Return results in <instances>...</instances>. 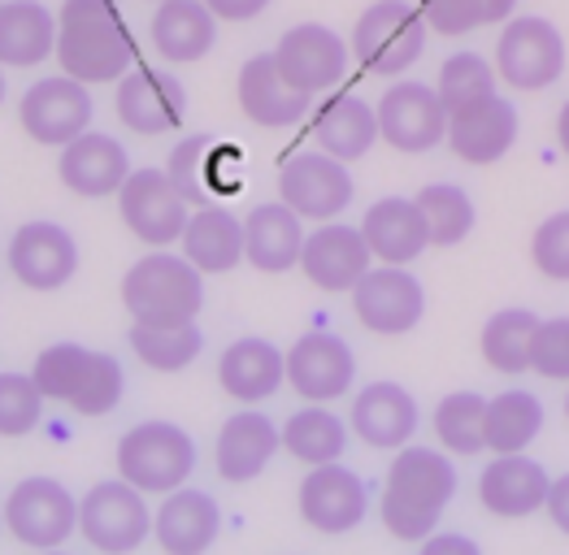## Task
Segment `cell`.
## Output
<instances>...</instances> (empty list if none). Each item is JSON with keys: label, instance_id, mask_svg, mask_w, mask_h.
Instances as JSON below:
<instances>
[{"label": "cell", "instance_id": "6da1fadb", "mask_svg": "<svg viewBox=\"0 0 569 555\" xmlns=\"http://www.w3.org/2000/svg\"><path fill=\"white\" fill-rule=\"evenodd\" d=\"M457 495V468L439 447H400L387 464L379 516L391 538L427 543Z\"/></svg>", "mask_w": 569, "mask_h": 555}, {"label": "cell", "instance_id": "7a4b0ae2", "mask_svg": "<svg viewBox=\"0 0 569 555\" xmlns=\"http://www.w3.org/2000/svg\"><path fill=\"white\" fill-rule=\"evenodd\" d=\"M61 74L100 88L118 83L136 65V40L113 0H66L57 9V52Z\"/></svg>", "mask_w": 569, "mask_h": 555}, {"label": "cell", "instance_id": "3957f363", "mask_svg": "<svg viewBox=\"0 0 569 555\" xmlns=\"http://www.w3.org/2000/svg\"><path fill=\"white\" fill-rule=\"evenodd\" d=\"M31 382L40 386L44 404L57 400L79 416H109L127 395V373L118 365V356L83 347V343L44 347L31 365Z\"/></svg>", "mask_w": 569, "mask_h": 555}, {"label": "cell", "instance_id": "277c9868", "mask_svg": "<svg viewBox=\"0 0 569 555\" xmlns=\"http://www.w3.org/2000/svg\"><path fill=\"white\" fill-rule=\"evenodd\" d=\"M118 477L140 495H174L196 473V438L174 421H140L118 438Z\"/></svg>", "mask_w": 569, "mask_h": 555}, {"label": "cell", "instance_id": "5b68a950", "mask_svg": "<svg viewBox=\"0 0 569 555\" xmlns=\"http://www.w3.org/2000/svg\"><path fill=\"white\" fill-rule=\"evenodd\" d=\"M122 304L131 322H196L204 278L174 252H148L122 278Z\"/></svg>", "mask_w": 569, "mask_h": 555}, {"label": "cell", "instance_id": "8992f818", "mask_svg": "<svg viewBox=\"0 0 569 555\" xmlns=\"http://www.w3.org/2000/svg\"><path fill=\"white\" fill-rule=\"evenodd\" d=\"M427 22L418 13V4L409 0H375L357 27H352V57L361 61L366 74H379V79H396L405 74L413 61H422L427 52Z\"/></svg>", "mask_w": 569, "mask_h": 555}, {"label": "cell", "instance_id": "52a82bcc", "mask_svg": "<svg viewBox=\"0 0 569 555\" xmlns=\"http://www.w3.org/2000/svg\"><path fill=\"white\" fill-rule=\"evenodd\" d=\"M491 70L513 92H543L566 74V36L539 13L509 18L500 27Z\"/></svg>", "mask_w": 569, "mask_h": 555}, {"label": "cell", "instance_id": "ba28073f", "mask_svg": "<svg viewBox=\"0 0 569 555\" xmlns=\"http://www.w3.org/2000/svg\"><path fill=\"white\" fill-rule=\"evenodd\" d=\"M0 521L22 547L61 552V543L79 534V500L57 477H22L0 504Z\"/></svg>", "mask_w": 569, "mask_h": 555}, {"label": "cell", "instance_id": "9c48e42d", "mask_svg": "<svg viewBox=\"0 0 569 555\" xmlns=\"http://www.w3.org/2000/svg\"><path fill=\"white\" fill-rule=\"evenodd\" d=\"M79 534L100 555H131L152 538V508L148 495L127 486L122 477L96 482L79 500Z\"/></svg>", "mask_w": 569, "mask_h": 555}, {"label": "cell", "instance_id": "30bf717a", "mask_svg": "<svg viewBox=\"0 0 569 555\" xmlns=\"http://www.w3.org/2000/svg\"><path fill=\"white\" fill-rule=\"evenodd\" d=\"M96 104L92 88L66 79V74H48L40 83H31L18 100V122L22 131L44 143V148H66L79 135L92 131Z\"/></svg>", "mask_w": 569, "mask_h": 555}, {"label": "cell", "instance_id": "8fae6325", "mask_svg": "<svg viewBox=\"0 0 569 555\" xmlns=\"http://www.w3.org/2000/svg\"><path fill=\"white\" fill-rule=\"evenodd\" d=\"M270 57H274L287 88L313 100V95L331 92L343 79L352 48L339 31L322 27V22H296L291 31H283V40L274 44Z\"/></svg>", "mask_w": 569, "mask_h": 555}, {"label": "cell", "instance_id": "7c38bea8", "mask_svg": "<svg viewBox=\"0 0 569 555\" xmlns=\"http://www.w3.org/2000/svg\"><path fill=\"white\" fill-rule=\"evenodd\" d=\"M283 377L300 400L331 404V400H343L352 391L357 356L331 330H305L283 352Z\"/></svg>", "mask_w": 569, "mask_h": 555}, {"label": "cell", "instance_id": "4fadbf2b", "mask_svg": "<svg viewBox=\"0 0 569 555\" xmlns=\"http://www.w3.org/2000/svg\"><path fill=\"white\" fill-rule=\"evenodd\" d=\"M357 186L348 165L327 152H296L279 170V204H287L300 222H335L352 204Z\"/></svg>", "mask_w": 569, "mask_h": 555}, {"label": "cell", "instance_id": "5bb4252c", "mask_svg": "<svg viewBox=\"0 0 569 555\" xmlns=\"http://www.w3.org/2000/svg\"><path fill=\"white\" fill-rule=\"evenodd\" d=\"M118 213H122L127 231L136 234L140 243H148L152 252H166L170 243H179L191 218L183 195L174 191L166 170H157V165L131 170V179L118 191Z\"/></svg>", "mask_w": 569, "mask_h": 555}, {"label": "cell", "instance_id": "9a60e30c", "mask_svg": "<svg viewBox=\"0 0 569 555\" xmlns=\"http://www.w3.org/2000/svg\"><path fill=\"white\" fill-rule=\"evenodd\" d=\"M379 113V139L405 157L435 152L448 139V109L430 83H396L375 104Z\"/></svg>", "mask_w": 569, "mask_h": 555}, {"label": "cell", "instance_id": "2e32d148", "mask_svg": "<svg viewBox=\"0 0 569 555\" xmlns=\"http://www.w3.org/2000/svg\"><path fill=\"white\" fill-rule=\"evenodd\" d=\"M348 295H352L357 322L366 325L370 334H382V339H396V334L418 330L422 313H427L422 282L409 274V270H396V265H375Z\"/></svg>", "mask_w": 569, "mask_h": 555}, {"label": "cell", "instance_id": "e0dca14e", "mask_svg": "<svg viewBox=\"0 0 569 555\" xmlns=\"http://www.w3.org/2000/svg\"><path fill=\"white\" fill-rule=\"evenodd\" d=\"M300 521L313 529V534H352L366 512H370V486L361 482V473L343 468V464H322V468H309L305 482H300Z\"/></svg>", "mask_w": 569, "mask_h": 555}, {"label": "cell", "instance_id": "ac0fdd59", "mask_svg": "<svg viewBox=\"0 0 569 555\" xmlns=\"http://www.w3.org/2000/svg\"><path fill=\"white\" fill-rule=\"evenodd\" d=\"M113 109L118 122L136 135H161L183 127L188 118V88L152 65H131L118 83H113Z\"/></svg>", "mask_w": 569, "mask_h": 555}, {"label": "cell", "instance_id": "d6986e66", "mask_svg": "<svg viewBox=\"0 0 569 555\" xmlns=\"http://www.w3.org/2000/svg\"><path fill=\"white\" fill-rule=\"evenodd\" d=\"M4 261L27 291H61L79 270V243L57 222H27L13 231Z\"/></svg>", "mask_w": 569, "mask_h": 555}, {"label": "cell", "instance_id": "ffe728a7", "mask_svg": "<svg viewBox=\"0 0 569 555\" xmlns=\"http://www.w3.org/2000/svg\"><path fill=\"white\" fill-rule=\"evenodd\" d=\"M518 109L509 104V95H487L475 100L457 113H448V148L452 157H461L466 165H496L500 157H509V148L518 143Z\"/></svg>", "mask_w": 569, "mask_h": 555}, {"label": "cell", "instance_id": "44dd1931", "mask_svg": "<svg viewBox=\"0 0 569 555\" xmlns=\"http://www.w3.org/2000/svg\"><path fill=\"white\" fill-rule=\"evenodd\" d=\"M375 270V256L366 248V239L357 226H318V231L305 234V248H300V274L309 278L318 291L327 295H348L361 278Z\"/></svg>", "mask_w": 569, "mask_h": 555}, {"label": "cell", "instance_id": "7402d4cb", "mask_svg": "<svg viewBox=\"0 0 569 555\" xmlns=\"http://www.w3.org/2000/svg\"><path fill=\"white\" fill-rule=\"evenodd\" d=\"M348 430L375 452H400L418 434V400L400 382H370L352 400Z\"/></svg>", "mask_w": 569, "mask_h": 555}, {"label": "cell", "instance_id": "603a6c76", "mask_svg": "<svg viewBox=\"0 0 569 555\" xmlns=\"http://www.w3.org/2000/svg\"><path fill=\"white\" fill-rule=\"evenodd\" d=\"M57 179L66 191H74L83 200H104V195H118L122 183L131 179V157L113 135L88 131V135H79L74 143L61 148Z\"/></svg>", "mask_w": 569, "mask_h": 555}, {"label": "cell", "instance_id": "cb8c5ba5", "mask_svg": "<svg viewBox=\"0 0 569 555\" xmlns=\"http://www.w3.org/2000/svg\"><path fill=\"white\" fill-rule=\"evenodd\" d=\"M222 534V508L213 495L183 486L152 512V543L166 555H204Z\"/></svg>", "mask_w": 569, "mask_h": 555}, {"label": "cell", "instance_id": "d4e9b609", "mask_svg": "<svg viewBox=\"0 0 569 555\" xmlns=\"http://www.w3.org/2000/svg\"><path fill=\"white\" fill-rule=\"evenodd\" d=\"M361 239L370 248V256L379 265H396V270H409V261H418L430 248V231L418 213L413 200L405 195H382L366 209L361 218Z\"/></svg>", "mask_w": 569, "mask_h": 555}, {"label": "cell", "instance_id": "484cf974", "mask_svg": "<svg viewBox=\"0 0 569 555\" xmlns=\"http://www.w3.org/2000/svg\"><path fill=\"white\" fill-rule=\"evenodd\" d=\"M274 452H279V425L257 408H243V413L222 421L218 443H213V468L222 482L243 486V482H257L266 473Z\"/></svg>", "mask_w": 569, "mask_h": 555}, {"label": "cell", "instance_id": "4316f807", "mask_svg": "<svg viewBox=\"0 0 569 555\" xmlns=\"http://www.w3.org/2000/svg\"><path fill=\"white\" fill-rule=\"evenodd\" d=\"M548 468L530 456H491V464L478 477V504L500 521H522L543 512L548 500Z\"/></svg>", "mask_w": 569, "mask_h": 555}, {"label": "cell", "instance_id": "83f0119b", "mask_svg": "<svg viewBox=\"0 0 569 555\" xmlns=\"http://www.w3.org/2000/svg\"><path fill=\"white\" fill-rule=\"evenodd\" d=\"M236 95H239L243 118L257 122V127H270V131L296 127V122L309 113V95L287 88L270 52H257V57H248V61L239 65Z\"/></svg>", "mask_w": 569, "mask_h": 555}, {"label": "cell", "instance_id": "f1b7e54d", "mask_svg": "<svg viewBox=\"0 0 569 555\" xmlns=\"http://www.w3.org/2000/svg\"><path fill=\"white\" fill-rule=\"evenodd\" d=\"M283 352L270 339L243 334L236 339L222 356H218V386L227 391V400H236L243 408H257L261 400H270L283 386Z\"/></svg>", "mask_w": 569, "mask_h": 555}, {"label": "cell", "instance_id": "f546056e", "mask_svg": "<svg viewBox=\"0 0 569 555\" xmlns=\"http://www.w3.org/2000/svg\"><path fill=\"white\" fill-rule=\"evenodd\" d=\"M148 40H152V52H161V61L188 65L213 52L218 18L204 9V0H166L148 22Z\"/></svg>", "mask_w": 569, "mask_h": 555}, {"label": "cell", "instance_id": "4dcf8cb0", "mask_svg": "<svg viewBox=\"0 0 569 555\" xmlns=\"http://www.w3.org/2000/svg\"><path fill=\"white\" fill-rule=\"evenodd\" d=\"M305 226L287 204H257L243 218V261L257 265L261 274H287L300 265V248H305Z\"/></svg>", "mask_w": 569, "mask_h": 555}, {"label": "cell", "instance_id": "1f68e13d", "mask_svg": "<svg viewBox=\"0 0 569 555\" xmlns=\"http://www.w3.org/2000/svg\"><path fill=\"white\" fill-rule=\"evenodd\" d=\"M179 243H183V261L200 278L231 274L243 261V222L222 204H204V209H191Z\"/></svg>", "mask_w": 569, "mask_h": 555}, {"label": "cell", "instance_id": "d6a6232c", "mask_svg": "<svg viewBox=\"0 0 569 555\" xmlns=\"http://www.w3.org/2000/svg\"><path fill=\"white\" fill-rule=\"evenodd\" d=\"M57 52V13L40 0H4L0 4V65L31 70Z\"/></svg>", "mask_w": 569, "mask_h": 555}, {"label": "cell", "instance_id": "836d02e7", "mask_svg": "<svg viewBox=\"0 0 569 555\" xmlns=\"http://www.w3.org/2000/svg\"><path fill=\"white\" fill-rule=\"evenodd\" d=\"M313 135H318V148L327 157H335L339 165L361 161L379 143V113H375L370 100H361L357 92H343L322 104V113L313 122Z\"/></svg>", "mask_w": 569, "mask_h": 555}, {"label": "cell", "instance_id": "e575fe53", "mask_svg": "<svg viewBox=\"0 0 569 555\" xmlns=\"http://www.w3.org/2000/svg\"><path fill=\"white\" fill-rule=\"evenodd\" d=\"M279 447L291 461L322 468V464H339L343 447H348V421L331 413L327 404H305L283 421L279 430Z\"/></svg>", "mask_w": 569, "mask_h": 555}, {"label": "cell", "instance_id": "d590c367", "mask_svg": "<svg viewBox=\"0 0 569 555\" xmlns=\"http://www.w3.org/2000/svg\"><path fill=\"white\" fill-rule=\"evenodd\" d=\"M543 404L530 391H500L487 400L482 443L491 456H526V447L543 434Z\"/></svg>", "mask_w": 569, "mask_h": 555}, {"label": "cell", "instance_id": "8d00e7d4", "mask_svg": "<svg viewBox=\"0 0 569 555\" xmlns=\"http://www.w3.org/2000/svg\"><path fill=\"white\" fill-rule=\"evenodd\" d=\"M127 339H131V352L157 373L188 370L204 347V334L196 322H131Z\"/></svg>", "mask_w": 569, "mask_h": 555}, {"label": "cell", "instance_id": "74e56055", "mask_svg": "<svg viewBox=\"0 0 569 555\" xmlns=\"http://www.w3.org/2000/svg\"><path fill=\"white\" fill-rule=\"evenodd\" d=\"M413 204H418V213H422V222H427L430 248H457V243H466V239L475 234L478 209L466 186L430 183L413 195Z\"/></svg>", "mask_w": 569, "mask_h": 555}, {"label": "cell", "instance_id": "f35d334b", "mask_svg": "<svg viewBox=\"0 0 569 555\" xmlns=\"http://www.w3.org/2000/svg\"><path fill=\"white\" fill-rule=\"evenodd\" d=\"M539 330V317L530 309H500L487 317L478 352L496 373H526L530 370V339Z\"/></svg>", "mask_w": 569, "mask_h": 555}, {"label": "cell", "instance_id": "ab89813d", "mask_svg": "<svg viewBox=\"0 0 569 555\" xmlns=\"http://www.w3.org/2000/svg\"><path fill=\"white\" fill-rule=\"evenodd\" d=\"M482 416H487V400L478 391H452V395H443L435 404V416H430L439 447L448 456H478V452H487V443H482Z\"/></svg>", "mask_w": 569, "mask_h": 555}, {"label": "cell", "instance_id": "60d3db41", "mask_svg": "<svg viewBox=\"0 0 569 555\" xmlns=\"http://www.w3.org/2000/svg\"><path fill=\"white\" fill-rule=\"evenodd\" d=\"M218 157L213 152V139L209 135H188L166 161V179L174 183V191L183 195L188 209H204L213 195H218Z\"/></svg>", "mask_w": 569, "mask_h": 555}, {"label": "cell", "instance_id": "b9f144b4", "mask_svg": "<svg viewBox=\"0 0 569 555\" xmlns=\"http://www.w3.org/2000/svg\"><path fill=\"white\" fill-rule=\"evenodd\" d=\"M435 92H439L448 113H457V109H466L475 100H487V95L500 92V79H496V70H491L487 57H478V52H452L439 65V88Z\"/></svg>", "mask_w": 569, "mask_h": 555}, {"label": "cell", "instance_id": "7bdbcfd3", "mask_svg": "<svg viewBox=\"0 0 569 555\" xmlns=\"http://www.w3.org/2000/svg\"><path fill=\"white\" fill-rule=\"evenodd\" d=\"M44 416V395L31 373H0V438H27Z\"/></svg>", "mask_w": 569, "mask_h": 555}, {"label": "cell", "instance_id": "ee69618b", "mask_svg": "<svg viewBox=\"0 0 569 555\" xmlns=\"http://www.w3.org/2000/svg\"><path fill=\"white\" fill-rule=\"evenodd\" d=\"M530 261L552 282H569V209L543 218L530 234Z\"/></svg>", "mask_w": 569, "mask_h": 555}, {"label": "cell", "instance_id": "f6af8a7d", "mask_svg": "<svg viewBox=\"0 0 569 555\" xmlns=\"http://www.w3.org/2000/svg\"><path fill=\"white\" fill-rule=\"evenodd\" d=\"M530 370L548 382H569V317H539L530 339Z\"/></svg>", "mask_w": 569, "mask_h": 555}, {"label": "cell", "instance_id": "bcb514c9", "mask_svg": "<svg viewBox=\"0 0 569 555\" xmlns=\"http://www.w3.org/2000/svg\"><path fill=\"white\" fill-rule=\"evenodd\" d=\"M204 9L218 18V22H252L270 9V0H204Z\"/></svg>", "mask_w": 569, "mask_h": 555}, {"label": "cell", "instance_id": "7dc6e473", "mask_svg": "<svg viewBox=\"0 0 569 555\" xmlns=\"http://www.w3.org/2000/svg\"><path fill=\"white\" fill-rule=\"evenodd\" d=\"M543 512H548V521H552L561 534H569V473L552 477L548 500H543Z\"/></svg>", "mask_w": 569, "mask_h": 555}, {"label": "cell", "instance_id": "c3c4849f", "mask_svg": "<svg viewBox=\"0 0 569 555\" xmlns=\"http://www.w3.org/2000/svg\"><path fill=\"white\" fill-rule=\"evenodd\" d=\"M418 555H482V547H478L475 538H466V534H439L435 529Z\"/></svg>", "mask_w": 569, "mask_h": 555}, {"label": "cell", "instance_id": "681fc988", "mask_svg": "<svg viewBox=\"0 0 569 555\" xmlns=\"http://www.w3.org/2000/svg\"><path fill=\"white\" fill-rule=\"evenodd\" d=\"M518 9V0H478V13H482V27H500L509 22Z\"/></svg>", "mask_w": 569, "mask_h": 555}, {"label": "cell", "instance_id": "f907efd6", "mask_svg": "<svg viewBox=\"0 0 569 555\" xmlns=\"http://www.w3.org/2000/svg\"><path fill=\"white\" fill-rule=\"evenodd\" d=\"M557 143H561V152L569 157V100L561 104V113H557Z\"/></svg>", "mask_w": 569, "mask_h": 555}, {"label": "cell", "instance_id": "816d5d0a", "mask_svg": "<svg viewBox=\"0 0 569 555\" xmlns=\"http://www.w3.org/2000/svg\"><path fill=\"white\" fill-rule=\"evenodd\" d=\"M0 104H4V65H0Z\"/></svg>", "mask_w": 569, "mask_h": 555}, {"label": "cell", "instance_id": "f5cc1de1", "mask_svg": "<svg viewBox=\"0 0 569 555\" xmlns=\"http://www.w3.org/2000/svg\"><path fill=\"white\" fill-rule=\"evenodd\" d=\"M566 421H569V391H566Z\"/></svg>", "mask_w": 569, "mask_h": 555}, {"label": "cell", "instance_id": "db71d44e", "mask_svg": "<svg viewBox=\"0 0 569 555\" xmlns=\"http://www.w3.org/2000/svg\"><path fill=\"white\" fill-rule=\"evenodd\" d=\"M44 555H66V552H44Z\"/></svg>", "mask_w": 569, "mask_h": 555}, {"label": "cell", "instance_id": "11a10c76", "mask_svg": "<svg viewBox=\"0 0 569 555\" xmlns=\"http://www.w3.org/2000/svg\"><path fill=\"white\" fill-rule=\"evenodd\" d=\"M152 4H166V0H152Z\"/></svg>", "mask_w": 569, "mask_h": 555}, {"label": "cell", "instance_id": "9f6ffc18", "mask_svg": "<svg viewBox=\"0 0 569 555\" xmlns=\"http://www.w3.org/2000/svg\"><path fill=\"white\" fill-rule=\"evenodd\" d=\"M0 529H4V521H0Z\"/></svg>", "mask_w": 569, "mask_h": 555}, {"label": "cell", "instance_id": "6f0895ef", "mask_svg": "<svg viewBox=\"0 0 569 555\" xmlns=\"http://www.w3.org/2000/svg\"><path fill=\"white\" fill-rule=\"evenodd\" d=\"M0 4H4V0H0Z\"/></svg>", "mask_w": 569, "mask_h": 555}]
</instances>
